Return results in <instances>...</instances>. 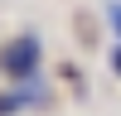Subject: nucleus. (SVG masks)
Instances as JSON below:
<instances>
[{
  "mask_svg": "<svg viewBox=\"0 0 121 116\" xmlns=\"http://www.w3.org/2000/svg\"><path fill=\"white\" fill-rule=\"evenodd\" d=\"M107 15H112V24H116V34H121V0H112V10H107Z\"/></svg>",
  "mask_w": 121,
  "mask_h": 116,
  "instance_id": "2",
  "label": "nucleus"
},
{
  "mask_svg": "<svg viewBox=\"0 0 121 116\" xmlns=\"http://www.w3.org/2000/svg\"><path fill=\"white\" fill-rule=\"evenodd\" d=\"M112 68H116V73H121V48H112Z\"/></svg>",
  "mask_w": 121,
  "mask_h": 116,
  "instance_id": "3",
  "label": "nucleus"
},
{
  "mask_svg": "<svg viewBox=\"0 0 121 116\" xmlns=\"http://www.w3.org/2000/svg\"><path fill=\"white\" fill-rule=\"evenodd\" d=\"M39 58H44V44H39L34 34H19L5 44V53H0V73L15 77V82H24V77H39Z\"/></svg>",
  "mask_w": 121,
  "mask_h": 116,
  "instance_id": "1",
  "label": "nucleus"
}]
</instances>
